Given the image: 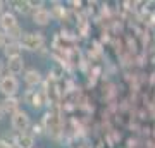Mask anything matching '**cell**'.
Returning a JSON list of instances; mask_svg holds the SVG:
<instances>
[{"label":"cell","mask_w":155,"mask_h":148,"mask_svg":"<svg viewBox=\"0 0 155 148\" xmlns=\"http://www.w3.org/2000/svg\"><path fill=\"white\" fill-rule=\"evenodd\" d=\"M50 19H52V12L47 11L45 7H40V9H36V11L33 12V21L36 22V24H40V26L48 24Z\"/></svg>","instance_id":"obj_7"},{"label":"cell","mask_w":155,"mask_h":148,"mask_svg":"<svg viewBox=\"0 0 155 148\" xmlns=\"http://www.w3.org/2000/svg\"><path fill=\"white\" fill-rule=\"evenodd\" d=\"M43 126H45V131L52 134V136H59L61 133V117L55 114H47L43 117Z\"/></svg>","instance_id":"obj_4"},{"label":"cell","mask_w":155,"mask_h":148,"mask_svg":"<svg viewBox=\"0 0 155 148\" xmlns=\"http://www.w3.org/2000/svg\"><path fill=\"white\" fill-rule=\"evenodd\" d=\"M0 105H2V109H4L5 114H11V115H14L19 110V100L16 97H9V98H5Z\"/></svg>","instance_id":"obj_11"},{"label":"cell","mask_w":155,"mask_h":148,"mask_svg":"<svg viewBox=\"0 0 155 148\" xmlns=\"http://www.w3.org/2000/svg\"><path fill=\"white\" fill-rule=\"evenodd\" d=\"M0 148H12V145L5 140H0Z\"/></svg>","instance_id":"obj_16"},{"label":"cell","mask_w":155,"mask_h":148,"mask_svg":"<svg viewBox=\"0 0 155 148\" xmlns=\"http://www.w3.org/2000/svg\"><path fill=\"white\" fill-rule=\"evenodd\" d=\"M2 14H4V2L0 0V16H2Z\"/></svg>","instance_id":"obj_17"},{"label":"cell","mask_w":155,"mask_h":148,"mask_svg":"<svg viewBox=\"0 0 155 148\" xmlns=\"http://www.w3.org/2000/svg\"><path fill=\"white\" fill-rule=\"evenodd\" d=\"M19 43H21L22 48L35 52V50H40L43 47L45 38L41 33H26V35H22V38L19 40Z\"/></svg>","instance_id":"obj_1"},{"label":"cell","mask_w":155,"mask_h":148,"mask_svg":"<svg viewBox=\"0 0 155 148\" xmlns=\"http://www.w3.org/2000/svg\"><path fill=\"white\" fill-rule=\"evenodd\" d=\"M14 26H17V19L16 16L12 14V12H4L2 16H0V28H2V31L7 33L9 29H12Z\"/></svg>","instance_id":"obj_6"},{"label":"cell","mask_w":155,"mask_h":148,"mask_svg":"<svg viewBox=\"0 0 155 148\" xmlns=\"http://www.w3.org/2000/svg\"><path fill=\"white\" fill-rule=\"evenodd\" d=\"M24 81H26V84L29 88H35L41 83V74L36 69H29V71L24 72Z\"/></svg>","instance_id":"obj_10"},{"label":"cell","mask_w":155,"mask_h":148,"mask_svg":"<svg viewBox=\"0 0 155 148\" xmlns=\"http://www.w3.org/2000/svg\"><path fill=\"white\" fill-rule=\"evenodd\" d=\"M11 124H12V129L17 133V134H22V133L28 131L29 127V117L26 112L22 110H17L16 114L11 117Z\"/></svg>","instance_id":"obj_3"},{"label":"cell","mask_w":155,"mask_h":148,"mask_svg":"<svg viewBox=\"0 0 155 148\" xmlns=\"http://www.w3.org/2000/svg\"><path fill=\"white\" fill-rule=\"evenodd\" d=\"M26 102H28L31 107L35 109H40L41 105L45 104V91H36V90H29L28 93H26Z\"/></svg>","instance_id":"obj_5"},{"label":"cell","mask_w":155,"mask_h":148,"mask_svg":"<svg viewBox=\"0 0 155 148\" xmlns=\"http://www.w3.org/2000/svg\"><path fill=\"white\" fill-rule=\"evenodd\" d=\"M2 71H4V64H2V61H0V79L4 77V76H2Z\"/></svg>","instance_id":"obj_18"},{"label":"cell","mask_w":155,"mask_h":148,"mask_svg":"<svg viewBox=\"0 0 155 148\" xmlns=\"http://www.w3.org/2000/svg\"><path fill=\"white\" fill-rule=\"evenodd\" d=\"M4 114H5V112H4V109H2V105H0V119L4 117Z\"/></svg>","instance_id":"obj_19"},{"label":"cell","mask_w":155,"mask_h":148,"mask_svg":"<svg viewBox=\"0 0 155 148\" xmlns=\"http://www.w3.org/2000/svg\"><path fill=\"white\" fill-rule=\"evenodd\" d=\"M5 35H7V38H11L12 41H19V40L22 38V29L19 28V24H17V26H14L12 29H9Z\"/></svg>","instance_id":"obj_13"},{"label":"cell","mask_w":155,"mask_h":148,"mask_svg":"<svg viewBox=\"0 0 155 148\" xmlns=\"http://www.w3.org/2000/svg\"><path fill=\"white\" fill-rule=\"evenodd\" d=\"M22 69H24V61H22V57H16V59H11V61L7 62V72H9L11 76L21 74Z\"/></svg>","instance_id":"obj_8"},{"label":"cell","mask_w":155,"mask_h":148,"mask_svg":"<svg viewBox=\"0 0 155 148\" xmlns=\"http://www.w3.org/2000/svg\"><path fill=\"white\" fill-rule=\"evenodd\" d=\"M21 43L19 41H11V43H7L5 47H4V54H5V57L11 61V59H16V57H21Z\"/></svg>","instance_id":"obj_9"},{"label":"cell","mask_w":155,"mask_h":148,"mask_svg":"<svg viewBox=\"0 0 155 148\" xmlns=\"http://www.w3.org/2000/svg\"><path fill=\"white\" fill-rule=\"evenodd\" d=\"M12 5L16 9L17 12H21V14H28L31 11V5H29V2H21V0H17V2H12Z\"/></svg>","instance_id":"obj_14"},{"label":"cell","mask_w":155,"mask_h":148,"mask_svg":"<svg viewBox=\"0 0 155 148\" xmlns=\"http://www.w3.org/2000/svg\"><path fill=\"white\" fill-rule=\"evenodd\" d=\"M5 45H7V35L0 29V48H4Z\"/></svg>","instance_id":"obj_15"},{"label":"cell","mask_w":155,"mask_h":148,"mask_svg":"<svg viewBox=\"0 0 155 148\" xmlns=\"http://www.w3.org/2000/svg\"><path fill=\"white\" fill-rule=\"evenodd\" d=\"M17 90H19V81H17L16 76L7 74V76H4L0 79V93L5 95V98L14 97L17 93Z\"/></svg>","instance_id":"obj_2"},{"label":"cell","mask_w":155,"mask_h":148,"mask_svg":"<svg viewBox=\"0 0 155 148\" xmlns=\"http://www.w3.org/2000/svg\"><path fill=\"white\" fill-rule=\"evenodd\" d=\"M33 145H35L33 134H26V133L17 134V138H16V146L17 148H33Z\"/></svg>","instance_id":"obj_12"}]
</instances>
